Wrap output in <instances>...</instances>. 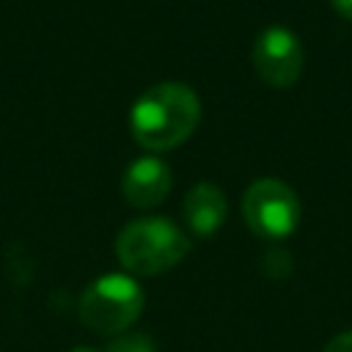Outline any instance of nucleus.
<instances>
[{
	"label": "nucleus",
	"instance_id": "nucleus-4",
	"mask_svg": "<svg viewBox=\"0 0 352 352\" xmlns=\"http://www.w3.org/2000/svg\"><path fill=\"white\" fill-rule=\"evenodd\" d=\"M248 228L264 239H283L300 226V198L280 179H256L242 195Z\"/></svg>",
	"mask_w": 352,
	"mask_h": 352
},
{
	"label": "nucleus",
	"instance_id": "nucleus-1",
	"mask_svg": "<svg viewBox=\"0 0 352 352\" xmlns=\"http://www.w3.org/2000/svg\"><path fill=\"white\" fill-rule=\"evenodd\" d=\"M201 121V99L184 82H160L138 96L129 110V132L146 151L182 146Z\"/></svg>",
	"mask_w": 352,
	"mask_h": 352
},
{
	"label": "nucleus",
	"instance_id": "nucleus-10",
	"mask_svg": "<svg viewBox=\"0 0 352 352\" xmlns=\"http://www.w3.org/2000/svg\"><path fill=\"white\" fill-rule=\"evenodd\" d=\"M330 3H333V8H336L338 16H344V19L352 22V0H330Z\"/></svg>",
	"mask_w": 352,
	"mask_h": 352
},
{
	"label": "nucleus",
	"instance_id": "nucleus-5",
	"mask_svg": "<svg viewBox=\"0 0 352 352\" xmlns=\"http://www.w3.org/2000/svg\"><path fill=\"white\" fill-rule=\"evenodd\" d=\"M305 66L302 41L286 25L264 28L253 41V69L272 88H292Z\"/></svg>",
	"mask_w": 352,
	"mask_h": 352
},
{
	"label": "nucleus",
	"instance_id": "nucleus-11",
	"mask_svg": "<svg viewBox=\"0 0 352 352\" xmlns=\"http://www.w3.org/2000/svg\"><path fill=\"white\" fill-rule=\"evenodd\" d=\"M72 352H99V349H94V346H74Z\"/></svg>",
	"mask_w": 352,
	"mask_h": 352
},
{
	"label": "nucleus",
	"instance_id": "nucleus-2",
	"mask_svg": "<svg viewBox=\"0 0 352 352\" xmlns=\"http://www.w3.org/2000/svg\"><path fill=\"white\" fill-rule=\"evenodd\" d=\"M190 253L187 234L165 217H140L121 228L116 256L132 275H162Z\"/></svg>",
	"mask_w": 352,
	"mask_h": 352
},
{
	"label": "nucleus",
	"instance_id": "nucleus-8",
	"mask_svg": "<svg viewBox=\"0 0 352 352\" xmlns=\"http://www.w3.org/2000/svg\"><path fill=\"white\" fill-rule=\"evenodd\" d=\"M104 352H157V346L146 333H118Z\"/></svg>",
	"mask_w": 352,
	"mask_h": 352
},
{
	"label": "nucleus",
	"instance_id": "nucleus-6",
	"mask_svg": "<svg viewBox=\"0 0 352 352\" xmlns=\"http://www.w3.org/2000/svg\"><path fill=\"white\" fill-rule=\"evenodd\" d=\"M170 184H173V173L168 162L154 154H146L126 165L124 179H121V192L132 206L151 209L168 198Z\"/></svg>",
	"mask_w": 352,
	"mask_h": 352
},
{
	"label": "nucleus",
	"instance_id": "nucleus-3",
	"mask_svg": "<svg viewBox=\"0 0 352 352\" xmlns=\"http://www.w3.org/2000/svg\"><path fill=\"white\" fill-rule=\"evenodd\" d=\"M143 289L135 278L124 272H107L96 278L80 297V319L85 327L118 336L124 333L143 311Z\"/></svg>",
	"mask_w": 352,
	"mask_h": 352
},
{
	"label": "nucleus",
	"instance_id": "nucleus-7",
	"mask_svg": "<svg viewBox=\"0 0 352 352\" xmlns=\"http://www.w3.org/2000/svg\"><path fill=\"white\" fill-rule=\"evenodd\" d=\"M182 209H184V220L195 236H212L226 223L228 201L217 184L198 182L187 190Z\"/></svg>",
	"mask_w": 352,
	"mask_h": 352
},
{
	"label": "nucleus",
	"instance_id": "nucleus-9",
	"mask_svg": "<svg viewBox=\"0 0 352 352\" xmlns=\"http://www.w3.org/2000/svg\"><path fill=\"white\" fill-rule=\"evenodd\" d=\"M322 352H352V330H344L338 336H333Z\"/></svg>",
	"mask_w": 352,
	"mask_h": 352
}]
</instances>
